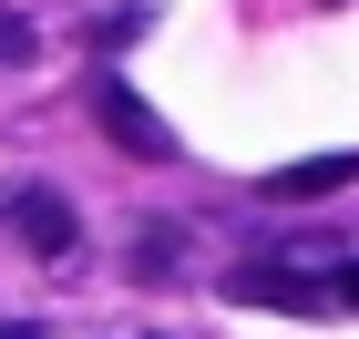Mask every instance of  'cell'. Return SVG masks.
<instances>
[{
    "instance_id": "1",
    "label": "cell",
    "mask_w": 359,
    "mask_h": 339,
    "mask_svg": "<svg viewBox=\"0 0 359 339\" xmlns=\"http://www.w3.org/2000/svg\"><path fill=\"white\" fill-rule=\"evenodd\" d=\"M11 226H21L31 257H72V206H62L52 185H21V196H11Z\"/></svg>"
},
{
    "instance_id": "2",
    "label": "cell",
    "mask_w": 359,
    "mask_h": 339,
    "mask_svg": "<svg viewBox=\"0 0 359 339\" xmlns=\"http://www.w3.org/2000/svg\"><path fill=\"white\" fill-rule=\"evenodd\" d=\"M93 103H103V134H113V144H134L144 165H165V154H175V134H165V124H154V113H144V103H134L123 83H103Z\"/></svg>"
},
{
    "instance_id": "3",
    "label": "cell",
    "mask_w": 359,
    "mask_h": 339,
    "mask_svg": "<svg viewBox=\"0 0 359 339\" xmlns=\"http://www.w3.org/2000/svg\"><path fill=\"white\" fill-rule=\"evenodd\" d=\"M339 185H359V154H308V165H277V175H267V196H277V206L339 196Z\"/></svg>"
},
{
    "instance_id": "4",
    "label": "cell",
    "mask_w": 359,
    "mask_h": 339,
    "mask_svg": "<svg viewBox=\"0 0 359 339\" xmlns=\"http://www.w3.org/2000/svg\"><path fill=\"white\" fill-rule=\"evenodd\" d=\"M175 237H185V226H144V247H134V267H144V278H175V257H185Z\"/></svg>"
},
{
    "instance_id": "5",
    "label": "cell",
    "mask_w": 359,
    "mask_h": 339,
    "mask_svg": "<svg viewBox=\"0 0 359 339\" xmlns=\"http://www.w3.org/2000/svg\"><path fill=\"white\" fill-rule=\"evenodd\" d=\"M0 62H31V21H11V11H0Z\"/></svg>"
},
{
    "instance_id": "6",
    "label": "cell",
    "mask_w": 359,
    "mask_h": 339,
    "mask_svg": "<svg viewBox=\"0 0 359 339\" xmlns=\"http://www.w3.org/2000/svg\"><path fill=\"white\" fill-rule=\"evenodd\" d=\"M329 309H359V267H339V278H329Z\"/></svg>"
},
{
    "instance_id": "7",
    "label": "cell",
    "mask_w": 359,
    "mask_h": 339,
    "mask_svg": "<svg viewBox=\"0 0 359 339\" xmlns=\"http://www.w3.org/2000/svg\"><path fill=\"white\" fill-rule=\"evenodd\" d=\"M0 339H41V329H31V319H0Z\"/></svg>"
}]
</instances>
